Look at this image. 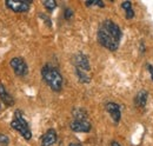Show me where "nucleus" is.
Instances as JSON below:
<instances>
[{
  "label": "nucleus",
  "instance_id": "f257e3e1",
  "mask_svg": "<svg viewBox=\"0 0 153 146\" xmlns=\"http://www.w3.org/2000/svg\"><path fill=\"white\" fill-rule=\"evenodd\" d=\"M98 41L108 51H117L120 40H121V31L119 26L112 20H104L98 30Z\"/></svg>",
  "mask_w": 153,
  "mask_h": 146
},
{
  "label": "nucleus",
  "instance_id": "f03ea898",
  "mask_svg": "<svg viewBox=\"0 0 153 146\" xmlns=\"http://www.w3.org/2000/svg\"><path fill=\"white\" fill-rule=\"evenodd\" d=\"M41 75L45 83L51 87V90H53L54 92L61 91L62 77H61V73L58 71V69L50 66V65H45L41 69Z\"/></svg>",
  "mask_w": 153,
  "mask_h": 146
},
{
  "label": "nucleus",
  "instance_id": "7ed1b4c3",
  "mask_svg": "<svg viewBox=\"0 0 153 146\" xmlns=\"http://www.w3.org/2000/svg\"><path fill=\"white\" fill-rule=\"evenodd\" d=\"M11 127L17 130L26 140H30V139L32 138V132H31V130H30L28 123H27L26 119L22 117V113L20 112L19 110L16 111V113H14V119H13L12 123H11Z\"/></svg>",
  "mask_w": 153,
  "mask_h": 146
},
{
  "label": "nucleus",
  "instance_id": "20e7f679",
  "mask_svg": "<svg viewBox=\"0 0 153 146\" xmlns=\"http://www.w3.org/2000/svg\"><path fill=\"white\" fill-rule=\"evenodd\" d=\"M10 65H11L13 72L16 73L18 77H25L28 73V67H27L26 61L20 57L12 58L11 61H10Z\"/></svg>",
  "mask_w": 153,
  "mask_h": 146
},
{
  "label": "nucleus",
  "instance_id": "39448f33",
  "mask_svg": "<svg viewBox=\"0 0 153 146\" xmlns=\"http://www.w3.org/2000/svg\"><path fill=\"white\" fill-rule=\"evenodd\" d=\"M70 127L76 133H87L91 131L92 125L88 121V119H73L70 124Z\"/></svg>",
  "mask_w": 153,
  "mask_h": 146
},
{
  "label": "nucleus",
  "instance_id": "423d86ee",
  "mask_svg": "<svg viewBox=\"0 0 153 146\" xmlns=\"http://www.w3.org/2000/svg\"><path fill=\"white\" fill-rule=\"evenodd\" d=\"M32 1H26V0H22V1H10L7 0L5 2V5L13 12L16 13H24V12H27L30 10V5H31Z\"/></svg>",
  "mask_w": 153,
  "mask_h": 146
},
{
  "label": "nucleus",
  "instance_id": "0eeeda50",
  "mask_svg": "<svg viewBox=\"0 0 153 146\" xmlns=\"http://www.w3.org/2000/svg\"><path fill=\"white\" fill-rule=\"evenodd\" d=\"M74 66H76V70H80L84 72H88L91 70L88 58L84 53H78L74 55Z\"/></svg>",
  "mask_w": 153,
  "mask_h": 146
},
{
  "label": "nucleus",
  "instance_id": "6e6552de",
  "mask_svg": "<svg viewBox=\"0 0 153 146\" xmlns=\"http://www.w3.org/2000/svg\"><path fill=\"white\" fill-rule=\"evenodd\" d=\"M56 142H57V132L53 128L47 130L40 138L41 146H52L56 144Z\"/></svg>",
  "mask_w": 153,
  "mask_h": 146
},
{
  "label": "nucleus",
  "instance_id": "1a4fd4ad",
  "mask_svg": "<svg viewBox=\"0 0 153 146\" xmlns=\"http://www.w3.org/2000/svg\"><path fill=\"white\" fill-rule=\"evenodd\" d=\"M106 111L110 113L111 118L114 120L115 124H118L120 121V118H121V111H120V106L115 103H107L106 104Z\"/></svg>",
  "mask_w": 153,
  "mask_h": 146
},
{
  "label": "nucleus",
  "instance_id": "9d476101",
  "mask_svg": "<svg viewBox=\"0 0 153 146\" xmlns=\"http://www.w3.org/2000/svg\"><path fill=\"white\" fill-rule=\"evenodd\" d=\"M0 100H1L6 106H12V105L14 104L13 97L7 92L6 87H5L2 84H0Z\"/></svg>",
  "mask_w": 153,
  "mask_h": 146
},
{
  "label": "nucleus",
  "instance_id": "9b49d317",
  "mask_svg": "<svg viewBox=\"0 0 153 146\" xmlns=\"http://www.w3.org/2000/svg\"><path fill=\"white\" fill-rule=\"evenodd\" d=\"M147 99H149V93L146 91H140L137 93L134 98V104L137 107H144L147 104Z\"/></svg>",
  "mask_w": 153,
  "mask_h": 146
},
{
  "label": "nucleus",
  "instance_id": "f8f14e48",
  "mask_svg": "<svg viewBox=\"0 0 153 146\" xmlns=\"http://www.w3.org/2000/svg\"><path fill=\"white\" fill-rule=\"evenodd\" d=\"M76 73L80 83H82V84H88V83L91 81V77L88 75L87 72H84V71H80V70H76Z\"/></svg>",
  "mask_w": 153,
  "mask_h": 146
},
{
  "label": "nucleus",
  "instance_id": "ddd939ff",
  "mask_svg": "<svg viewBox=\"0 0 153 146\" xmlns=\"http://www.w3.org/2000/svg\"><path fill=\"white\" fill-rule=\"evenodd\" d=\"M73 117H74V119H87V114H86V112L85 111H82V110H74L73 111Z\"/></svg>",
  "mask_w": 153,
  "mask_h": 146
},
{
  "label": "nucleus",
  "instance_id": "4468645a",
  "mask_svg": "<svg viewBox=\"0 0 153 146\" xmlns=\"http://www.w3.org/2000/svg\"><path fill=\"white\" fill-rule=\"evenodd\" d=\"M42 5L46 7V10H48L50 12H52L56 7H57V2L54 0H47V1H44Z\"/></svg>",
  "mask_w": 153,
  "mask_h": 146
},
{
  "label": "nucleus",
  "instance_id": "2eb2a0df",
  "mask_svg": "<svg viewBox=\"0 0 153 146\" xmlns=\"http://www.w3.org/2000/svg\"><path fill=\"white\" fill-rule=\"evenodd\" d=\"M10 138L6 134H0V146H8Z\"/></svg>",
  "mask_w": 153,
  "mask_h": 146
},
{
  "label": "nucleus",
  "instance_id": "dca6fc26",
  "mask_svg": "<svg viewBox=\"0 0 153 146\" xmlns=\"http://www.w3.org/2000/svg\"><path fill=\"white\" fill-rule=\"evenodd\" d=\"M92 5H97L99 7H104L105 4L101 0H94V1H86V6H92Z\"/></svg>",
  "mask_w": 153,
  "mask_h": 146
},
{
  "label": "nucleus",
  "instance_id": "f3484780",
  "mask_svg": "<svg viewBox=\"0 0 153 146\" xmlns=\"http://www.w3.org/2000/svg\"><path fill=\"white\" fill-rule=\"evenodd\" d=\"M64 16H65V19H66V20H70V19L73 17V11H72L71 8H66Z\"/></svg>",
  "mask_w": 153,
  "mask_h": 146
},
{
  "label": "nucleus",
  "instance_id": "a211bd4d",
  "mask_svg": "<svg viewBox=\"0 0 153 146\" xmlns=\"http://www.w3.org/2000/svg\"><path fill=\"white\" fill-rule=\"evenodd\" d=\"M121 7H123L125 11H127V10L132 8V4H131L130 1H124V2L121 4Z\"/></svg>",
  "mask_w": 153,
  "mask_h": 146
},
{
  "label": "nucleus",
  "instance_id": "6ab92c4d",
  "mask_svg": "<svg viewBox=\"0 0 153 146\" xmlns=\"http://www.w3.org/2000/svg\"><path fill=\"white\" fill-rule=\"evenodd\" d=\"M125 12H126V19H132L134 17V12L132 8L127 10V11H125Z\"/></svg>",
  "mask_w": 153,
  "mask_h": 146
},
{
  "label": "nucleus",
  "instance_id": "aec40b11",
  "mask_svg": "<svg viewBox=\"0 0 153 146\" xmlns=\"http://www.w3.org/2000/svg\"><path fill=\"white\" fill-rule=\"evenodd\" d=\"M146 66H147V70H149V72L151 74V78H152V80H153V66L151 64H147Z\"/></svg>",
  "mask_w": 153,
  "mask_h": 146
},
{
  "label": "nucleus",
  "instance_id": "412c9836",
  "mask_svg": "<svg viewBox=\"0 0 153 146\" xmlns=\"http://www.w3.org/2000/svg\"><path fill=\"white\" fill-rule=\"evenodd\" d=\"M68 146H82L81 144H79V143H71Z\"/></svg>",
  "mask_w": 153,
  "mask_h": 146
},
{
  "label": "nucleus",
  "instance_id": "4be33fe9",
  "mask_svg": "<svg viewBox=\"0 0 153 146\" xmlns=\"http://www.w3.org/2000/svg\"><path fill=\"white\" fill-rule=\"evenodd\" d=\"M111 146H121V145H120L119 143H117V142H112V143H111Z\"/></svg>",
  "mask_w": 153,
  "mask_h": 146
}]
</instances>
